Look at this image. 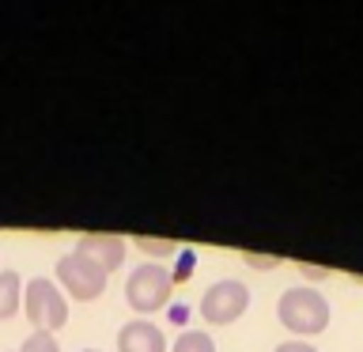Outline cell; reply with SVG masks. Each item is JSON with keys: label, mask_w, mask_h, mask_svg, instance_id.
<instances>
[{"label": "cell", "mask_w": 363, "mask_h": 352, "mask_svg": "<svg viewBox=\"0 0 363 352\" xmlns=\"http://www.w3.org/2000/svg\"><path fill=\"white\" fill-rule=\"evenodd\" d=\"M277 314H280V322L299 337L322 334L329 326V303L318 288H288L277 303Z\"/></svg>", "instance_id": "obj_1"}, {"label": "cell", "mask_w": 363, "mask_h": 352, "mask_svg": "<svg viewBox=\"0 0 363 352\" xmlns=\"http://www.w3.org/2000/svg\"><path fill=\"white\" fill-rule=\"evenodd\" d=\"M170 292H174V277H170V269L159 265V261H144L140 269H133L129 284H125V299H129V307L140 314H152L159 307H167Z\"/></svg>", "instance_id": "obj_2"}, {"label": "cell", "mask_w": 363, "mask_h": 352, "mask_svg": "<svg viewBox=\"0 0 363 352\" xmlns=\"http://www.w3.org/2000/svg\"><path fill=\"white\" fill-rule=\"evenodd\" d=\"M23 307H27V318L34 322V329H45V334L65 329V322H68L65 295L53 280H45V277H34L27 284V299H23Z\"/></svg>", "instance_id": "obj_3"}, {"label": "cell", "mask_w": 363, "mask_h": 352, "mask_svg": "<svg viewBox=\"0 0 363 352\" xmlns=\"http://www.w3.org/2000/svg\"><path fill=\"white\" fill-rule=\"evenodd\" d=\"M57 277H61V284L68 288L72 299H84V303L99 299V295L106 292V273H102L91 258L76 254V250L57 261Z\"/></svg>", "instance_id": "obj_4"}, {"label": "cell", "mask_w": 363, "mask_h": 352, "mask_svg": "<svg viewBox=\"0 0 363 352\" xmlns=\"http://www.w3.org/2000/svg\"><path fill=\"white\" fill-rule=\"evenodd\" d=\"M246 307H250V288L242 280H220V284H212V288L201 295V318L212 322V326L235 322Z\"/></svg>", "instance_id": "obj_5"}, {"label": "cell", "mask_w": 363, "mask_h": 352, "mask_svg": "<svg viewBox=\"0 0 363 352\" xmlns=\"http://www.w3.org/2000/svg\"><path fill=\"white\" fill-rule=\"evenodd\" d=\"M76 254L91 258L102 273H113L125 261V238L121 235H84L76 243Z\"/></svg>", "instance_id": "obj_6"}, {"label": "cell", "mask_w": 363, "mask_h": 352, "mask_svg": "<svg viewBox=\"0 0 363 352\" xmlns=\"http://www.w3.org/2000/svg\"><path fill=\"white\" fill-rule=\"evenodd\" d=\"M118 348L121 352H167V337H163V329L152 326L147 318H133V322L121 326Z\"/></svg>", "instance_id": "obj_7"}, {"label": "cell", "mask_w": 363, "mask_h": 352, "mask_svg": "<svg viewBox=\"0 0 363 352\" xmlns=\"http://www.w3.org/2000/svg\"><path fill=\"white\" fill-rule=\"evenodd\" d=\"M19 311V273H0V318H11Z\"/></svg>", "instance_id": "obj_8"}, {"label": "cell", "mask_w": 363, "mask_h": 352, "mask_svg": "<svg viewBox=\"0 0 363 352\" xmlns=\"http://www.w3.org/2000/svg\"><path fill=\"white\" fill-rule=\"evenodd\" d=\"M170 352H216V345H212L208 334H201V329H186V334L174 341Z\"/></svg>", "instance_id": "obj_9"}, {"label": "cell", "mask_w": 363, "mask_h": 352, "mask_svg": "<svg viewBox=\"0 0 363 352\" xmlns=\"http://www.w3.org/2000/svg\"><path fill=\"white\" fill-rule=\"evenodd\" d=\"M19 352H61V348H57L53 334H45V329H34V334L23 341V348H19Z\"/></svg>", "instance_id": "obj_10"}, {"label": "cell", "mask_w": 363, "mask_h": 352, "mask_svg": "<svg viewBox=\"0 0 363 352\" xmlns=\"http://www.w3.org/2000/svg\"><path fill=\"white\" fill-rule=\"evenodd\" d=\"M133 243L136 246H140L144 250V254H174V250H178V243H170V238H133Z\"/></svg>", "instance_id": "obj_11"}, {"label": "cell", "mask_w": 363, "mask_h": 352, "mask_svg": "<svg viewBox=\"0 0 363 352\" xmlns=\"http://www.w3.org/2000/svg\"><path fill=\"white\" fill-rule=\"evenodd\" d=\"M277 352H318V348L306 345V341H284V345H277Z\"/></svg>", "instance_id": "obj_12"}, {"label": "cell", "mask_w": 363, "mask_h": 352, "mask_svg": "<svg viewBox=\"0 0 363 352\" xmlns=\"http://www.w3.org/2000/svg\"><path fill=\"white\" fill-rule=\"evenodd\" d=\"M84 352H95V348H84Z\"/></svg>", "instance_id": "obj_13"}]
</instances>
